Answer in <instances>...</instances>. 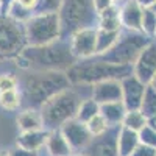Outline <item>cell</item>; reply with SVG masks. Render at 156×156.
Listing matches in <instances>:
<instances>
[{
    "label": "cell",
    "instance_id": "6da1fadb",
    "mask_svg": "<svg viewBox=\"0 0 156 156\" xmlns=\"http://www.w3.org/2000/svg\"><path fill=\"white\" fill-rule=\"evenodd\" d=\"M17 66L22 69L41 70V72H67L76 58L72 55L69 41L59 39L41 47H27L16 58Z\"/></svg>",
    "mask_w": 156,
    "mask_h": 156
},
{
    "label": "cell",
    "instance_id": "7a4b0ae2",
    "mask_svg": "<svg viewBox=\"0 0 156 156\" xmlns=\"http://www.w3.org/2000/svg\"><path fill=\"white\" fill-rule=\"evenodd\" d=\"M72 84L66 72H41L31 70L22 80L20 95L22 106L41 109L56 94L69 89Z\"/></svg>",
    "mask_w": 156,
    "mask_h": 156
},
{
    "label": "cell",
    "instance_id": "3957f363",
    "mask_svg": "<svg viewBox=\"0 0 156 156\" xmlns=\"http://www.w3.org/2000/svg\"><path fill=\"white\" fill-rule=\"evenodd\" d=\"M134 73L133 66H115L101 61L100 58L94 56L90 59H81L76 61L73 66L66 72L70 84H89L94 86L100 81L106 80H119Z\"/></svg>",
    "mask_w": 156,
    "mask_h": 156
},
{
    "label": "cell",
    "instance_id": "277c9868",
    "mask_svg": "<svg viewBox=\"0 0 156 156\" xmlns=\"http://www.w3.org/2000/svg\"><path fill=\"white\" fill-rule=\"evenodd\" d=\"M80 103H81L80 94L76 90H73L72 87L56 94L55 97H51L39 109L42 115L44 129L55 131V129H59L67 120L75 119Z\"/></svg>",
    "mask_w": 156,
    "mask_h": 156
},
{
    "label": "cell",
    "instance_id": "5b68a950",
    "mask_svg": "<svg viewBox=\"0 0 156 156\" xmlns=\"http://www.w3.org/2000/svg\"><path fill=\"white\" fill-rule=\"evenodd\" d=\"M148 44H151V41L147 34L126 30L125 33H120L111 50L97 58L109 64H115V66H134L140 51Z\"/></svg>",
    "mask_w": 156,
    "mask_h": 156
},
{
    "label": "cell",
    "instance_id": "8992f818",
    "mask_svg": "<svg viewBox=\"0 0 156 156\" xmlns=\"http://www.w3.org/2000/svg\"><path fill=\"white\" fill-rule=\"evenodd\" d=\"M23 25L30 47H41L56 42L62 34L59 12H34Z\"/></svg>",
    "mask_w": 156,
    "mask_h": 156
},
{
    "label": "cell",
    "instance_id": "52a82bcc",
    "mask_svg": "<svg viewBox=\"0 0 156 156\" xmlns=\"http://www.w3.org/2000/svg\"><path fill=\"white\" fill-rule=\"evenodd\" d=\"M61 17V39L72 36L76 30L84 27H97V14L92 6V0H64L59 11Z\"/></svg>",
    "mask_w": 156,
    "mask_h": 156
},
{
    "label": "cell",
    "instance_id": "ba28073f",
    "mask_svg": "<svg viewBox=\"0 0 156 156\" xmlns=\"http://www.w3.org/2000/svg\"><path fill=\"white\" fill-rule=\"evenodd\" d=\"M27 47L25 25L0 14V58H17Z\"/></svg>",
    "mask_w": 156,
    "mask_h": 156
},
{
    "label": "cell",
    "instance_id": "9c48e42d",
    "mask_svg": "<svg viewBox=\"0 0 156 156\" xmlns=\"http://www.w3.org/2000/svg\"><path fill=\"white\" fill-rule=\"evenodd\" d=\"M69 45L76 61L97 56V27H84L76 30L70 36Z\"/></svg>",
    "mask_w": 156,
    "mask_h": 156
},
{
    "label": "cell",
    "instance_id": "30bf717a",
    "mask_svg": "<svg viewBox=\"0 0 156 156\" xmlns=\"http://www.w3.org/2000/svg\"><path fill=\"white\" fill-rule=\"evenodd\" d=\"M120 126H109V129L98 137H92L90 144L86 147L87 156H119L117 137Z\"/></svg>",
    "mask_w": 156,
    "mask_h": 156
},
{
    "label": "cell",
    "instance_id": "8fae6325",
    "mask_svg": "<svg viewBox=\"0 0 156 156\" xmlns=\"http://www.w3.org/2000/svg\"><path fill=\"white\" fill-rule=\"evenodd\" d=\"M120 86H122V101H123L126 111L140 109L147 84H144L133 73V75L123 78V80L120 81Z\"/></svg>",
    "mask_w": 156,
    "mask_h": 156
},
{
    "label": "cell",
    "instance_id": "7c38bea8",
    "mask_svg": "<svg viewBox=\"0 0 156 156\" xmlns=\"http://www.w3.org/2000/svg\"><path fill=\"white\" fill-rule=\"evenodd\" d=\"M59 131L66 137V140L69 142V145L72 147L73 151L75 150H86V147L92 140V136H90L86 123L76 120V119L67 120L59 128Z\"/></svg>",
    "mask_w": 156,
    "mask_h": 156
},
{
    "label": "cell",
    "instance_id": "4fadbf2b",
    "mask_svg": "<svg viewBox=\"0 0 156 156\" xmlns=\"http://www.w3.org/2000/svg\"><path fill=\"white\" fill-rule=\"evenodd\" d=\"M133 67H134V75L144 84L148 86L156 75V44L151 42L140 51Z\"/></svg>",
    "mask_w": 156,
    "mask_h": 156
},
{
    "label": "cell",
    "instance_id": "5bb4252c",
    "mask_svg": "<svg viewBox=\"0 0 156 156\" xmlns=\"http://www.w3.org/2000/svg\"><path fill=\"white\" fill-rule=\"evenodd\" d=\"M92 87V98L98 105H105V103H112V101H122V86L119 80H106L100 81Z\"/></svg>",
    "mask_w": 156,
    "mask_h": 156
},
{
    "label": "cell",
    "instance_id": "9a60e30c",
    "mask_svg": "<svg viewBox=\"0 0 156 156\" xmlns=\"http://www.w3.org/2000/svg\"><path fill=\"white\" fill-rule=\"evenodd\" d=\"M142 8L134 0H126L120 6V22L122 27H125L128 31H137L142 33Z\"/></svg>",
    "mask_w": 156,
    "mask_h": 156
},
{
    "label": "cell",
    "instance_id": "2e32d148",
    "mask_svg": "<svg viewBox=\"0 0 156 156\" xmlns=\"http://www.w3.org/2000/svg\"><path fill=\"white\" fill-rule=\"evenodd\" d=\"M97 28L105 31H122L120 22V6L114 3L108 9H105L101 14L97 16Z\"/></svg>",
    "mask_w": 156,
    "mask_h": 156
},
{
    "label": "cell",
    "instance_id": "e0dca14e",
    "mask_svg": "<svg viewBox=\"0 0 156 156\" xmlns=\"http://www.w3.org/2000/svg\"><path fill=\"white\" fill-rule=\"evenodd\" d=\"M47 129H37V131H27V133H20L17 137V147L28 150V151H36L41 150L48 137Z\"/></svg>",
    "mask_w": 156,
    "mask_h": 156
},
{
    "label": "cell",
    "instance_id": "ac0fdd59",
    "mask_svg": "<svg viewBox=\"0 0 156 156\" xmlns=\"http://www.w3.org/2000/svg\"><path fill=\"white\" fill-rule=\"evenodd\" d=\"M17 125H19V128H20L22 133L44 129L41 111L34 109V108H25V109L20 111V114L17 115Z\"/></svg>",
    "mask_w": 156,
    "mask_h": 156
},
{
    "label": "cell",
    "instance_id": "d6986e66",
    "mask_svg": "<svg viewBox=\"0 0 156 156\" xmlns=\"http://www.w3.org/2000/svg\"><path fill=\"white\" fill-rule=\"evenodd\" d=\"M45 147H47V151L50 156H72V151H73L59 129H55V131L48 133Z\"/></svg>",
    "mask_w": 156,
    "mask_h": 156
},
{
    "label": "cell",
    "instance_id": "ffe728a7",
    "mask_svg": "<svg viewBox=\"0 0 156 156\" xmlns=\"http://www.w3.org/2000/svg\"><path fill=\"white\" fill-rule=\"evenodd\" d=\"M140 144L139 133L128 129L125 126H120L119 137H117V148H119V156H131V153L137 148Z\"/></svg>",
    "mask_w": 156,
    "mask_h": 156
},
{
    "label": "cell",
    "instance_id": "44dd1931",
    "mask_svg": "<svg viewBox=\"0 0 156 156\" xmlns=\"http://www.w3.org/2000/svg\"><path fill=\"white\" fill-rule=\"evenodd\" d=\"M100 114L105 117L109 126H122L123 117L126 114V108L123 101H112V103H105L100 105Z\"/></svg>",
    "mask_w": 156,
    "mask_h": 156
},
{
    "label": "cell",
    "instance_id": "7402d4cb",
    "mask_svg": "<svg viewBox=\"0 0 156 156\" xmlns=\"http://www.w3.org/2000/svg\"><path fill=\"white\" fill-rule=\"evenodd\" d=\"M100 114V105L90 97V98H84L81 100L80 106H78V111H76V115L75 119L80 120L83 123H87L90 119H94L95 115Z\"/></svg>",
    "mask_w": 156,
    "mask_h": 156
},
{
    "label": "cell",
    "instance_id": "603a6c76",
    "mask_svg": "<svg viewBox=\"0 0 156 156\" xmlns=\"http://www.w3.org/2000/svg\"><path fill=\"white\" fill-rule=\"evenodd\" d=\"M122 31H105L97 28V56L106 53L112 48V45L117 42Z\"/></svg>",
    "mask_w": 156,
    "mask_h": 156
},
{
    "label": "cell",
    "instance_id": "cb8c5ba5",
    "mask_svg": "<svg viewBox=\"0 0 156 156\" xmlns=\"http://www.w3.org/2000/svg\"><path fill=\"white\" fill-rule=\"evenodd\" d=\"M148 125V119L142 114L139 109H134V111H126L125 117H123V122H122V126L128 128V129H133V131L139 133L144 126Z\"/></svg>",
    "mask_w": 156,
    "mask_h": 156
},
{
    "label": "cell",
    "instance_id": "d4e9b609",
    "mask_svg": "<svg viewBox=\"0 0 156 156\" xmlns=\"http://www.w3.org/2000/svg\"><path fill=\"white\" fill-rule=\"evenodd\" d=\"M0 106L6 111H17L22 106L20 90L14 89V90H8V92H2L0 94Z\"/></svg>",
    "mask_w": 156,
    "mask_h": 156
},
{
    "label": "cell",
    "instance_id": "484cf974",
    "mask_svg": "<svg viewBox=\"0 0 156 156\" xmlns=\"http://www.w3.org/2000/svg\"><path fill=\"white\" fill-rule=\"evenodd\" d=\"M142 114H144L147 119H151V117H156V90L148 84L144 94V100H142V105L139 109Z\"/></svg>",
    "mask_w": 156,
    "mask_h": 156
},
{
    "label": "cell",
    "instance_id": "4316f807",
    "mask_svg": "<svg viewBox=\"0 0 156 156\" xmlns=\"http://www.w3.org/2000/svg\"><path fill=\"white\" fill-rule=\"evenodd\" d=\"M33 14H34V12H31L30 9L23 8L22 5H19L16 0L12 2V5H11V6L8 8V11H6V16H8L9 19H12V20L19 22V23H27Z\"/></svg>",
    "mask_w": 156,
    "mask_h": 156
},
{
    "label": "cell",
    "instance_id": "83f0119b",
    "mask_svg": "<svg viewBox=\"0 0 156 156\" xmlns=\"http://www.w3.org/2000/svg\"><path fill=\"white\" fill-rule=\"evenodd\" d=\"M86 126H87V129H89V133H90V136H92V137H98L101 134H105L108 129H109L108 122L105 120V117H103L101 114L95 115L94 119H90L86 123Z\"/></svg>",
    "mask_w": 156,
    "mask_h": 156
},
{
    "label": "cell",
    "instance_id": "f1b7e54d",
    "mask_svg": "<svg viewBox=\"0 0 156 156\" xmlns=\"http://www.w3.org/2000/svg\"><path fill=\"white\" fill-rule=\"evenodd\" d=\"M142 33L148 37L154 36L156 33V14L150 8H144L142 12Z\"/></svg>",
    "mask_w": 156,
    "mask_h": 156
},
{
    "label": "cell",
    "instance_id": "f546056e",
    "mask_svg": "<svg viewBox=\"0 0 156 156\" xmlns=\"http://www.w3.org/2000/svg\"><path fill=\"white\" fill-rule=\"evenodd\" d=\"M36 12H59L64 0H37Z\"/></svg>",
    "mask_w": 156,
    "mask_h": 156
},
{
    "label": "cell",
    "instance_id": "4dcf8cb0",
    "mask_svg": "<svg viewBox=\"0 0 156 156\" xmlns=\"http://www.w3.org/2000/svg\"><path fill=\"white\" fill-rule=\"evenodd\" d=\"M19 86L17 76L12 73H0V94L8 92V90H14Z\"/></svg>",
    "mask_w": 156,
    "mask_h": 156
},
{
    "label": "cell",
    "instance_id": "1f68e13d",
    "mask_svg": "<svg viewBox=\"0 0 156 156\" xmlns=\"http://www.w3.org/2000/svg\"><path fill=\"white\" fill-rule=\"evenodd\" d=\"M139 140H140V144L156 148V131H154L150 125L144 126V128L139 131Z\"/></svg>",
    "mask_w": 156,
    "mask_h": 156
},
{
    "label": "cell",
    "instance_id": "d6a6232c",
    "mask_svg": "<svg viewBox=\"0 0 156 156\" xmlns=\"http://www.w3.org/2000/svg\"><path fill=\"white\" fill-rule=\"evenodd\" d=\"M131 156H156V148L144 145V144H139L137 148L131 153Z\"/></svg>",
    "mask_w": 156,
    "mask_h": 156
},
{
    "label": "cell",
    "instance_id": "836d02e7",
    "mask_svg": "<svg viewBox=\"0 0 156 156\" xmlns=\"http://www.w3.org/2000/svg\"><path fill=\"white\" fill-rule=\"evenodd\" d=\"M114 3L111 2V0H92V6H94V11L95 14H101L105 9H108L109 6H112Z\"/></svg>",
    "mask_w": 156,
    "mask_h": 156
},
{
    "label": "cell",
    "instance_id": "e575fe53",
    "mask_svg": "<svg viewBox=\"0 0 156 156\" xmlns=\"http://www.w3.org/2000/svg\"><path fill=\"white\" fill-rule=\"evenodd\" d=\"M9 156H37L36 151H28V150H23L20 147H14L9 150Z\"/></svg>",
    "mask_w": 156,
    "mask_h": 156
},
{
    "label": "cell",
    "instance_id": "d590c367",
    "mask_svg": "<svg viewBox=\"0 0 156 156\" xmlns=\"http://www.w3.org/2000/svg\"><path fill=\"white\" fill-rule=\"evenodd\" d=\"M16 2L19 3V5H22L23 8H27V9H30L31 12H36V9H37V0H16Z\"/></svg>",
    "mask_w": 156,
    "mask_h": 156
},
{
    "label": "cell",
    "instance_id": "8d00e7d4",
    "mask_svg": "<svg viewBox=\"0 0 156 156\" xmlns=\"http://www.w3.org/2000/svg\"><path fill=\"white\" fill-rule=\"evenodd\" d=\"M12 2H14V0H0V14L6 16V11L12 5Z\"/></svg>",
    "mask_w": 156,
    "mask_h": 156
},
{
    "label": "cell",
    "instance_id": "74e56055",
    "mask_svg": "<svg viewBox=\"0 0 156 156\" xmlns=\"http://www.w3.org/2000/svg\"><path fill=\"white\" fill-rule=\"evenodd\" d=\"M134 2H137L142 8H150L151 5L156 3V0H134Z\"/></svg>",
    "mask_w": 156,
    "mask_h": 156
},
{
    "label": "cell",
    "instance_id": "f35d334b",
    "mask_svg": "<svg viewBox=\"0 0 156 156\" xmlns=\"http://www.w3.org/2000/svg\"><path fill=\"white\" fill-rule=\"evenodd\" d=\"M148 125L156 131V117H151V119H148Z\"/></svg>",
    "mask_w": 156,
    "mask_h": 156
},
{
    "label": "cell",
    "instance_id": "ab89813d",
    "mask_svg": "<svg viewBox=\"0 0 156 156\" xmlns=\"http://www.w3.org/2000/svg\"><path fill=\"white\" fill-rule=\"evenodd\" d=\"M0 156H9V150H0Z\"/></svg>",
    "mask_w": 156,
    "mask_h": 156
},
{
    "label": "cell",
    "instance_id": "60d3db41",
    "mask_svg": "<svg viewBox=\"0 0 156 156\" xmlns=\"http://www.w3.org/2000/svg\"><path fill=\"white\" fill-rule=\"evenodd\" d=\"M150 86L156 90V75H154V78H153V80H151V83H150Z\"/></svg>",
    "mask_w": 156,
    "mask_h": 156
},
{
    "label": "cell",
    "instance_id": "b9f144b4",
    "mask_svg": "<svg viewBox=\"0 0 156 156\" xmlns=\"http://www.w3.org/2000/svg\"><path fill=\"white\" fill-rule=\"evenodd\" d=\"M150 9H151V11L154 12V14H156V3H154V5H151V6H150Z\"/></svg>",
    "mask_w": 156,
    "mask_h": 156
},
{
    "label": "cell",
    "instance_id": "7bdbcfd3",
    "mask_svg": "<svg viewBox=\"0 0 156 156\" xmlns=\"http://www.w3.org/2000/svg\"><path fill=\"white\" fill-rule=\"evenodd\" d=\"M111 2H112V3H119V2H120V0H111Z\"/></svg>",
    "mask_w": 156,
    "mask_h": 156
},
{
    "label": "cell",
    "instance_id": "ee69618b",
    "mask_svg": "<svg viewBox=\"0 0 156 156\" xmlns=\"http://www.w3.org/2000/svg\"><path fill=\"white\" fill-rule=\"evenodd\" d=\"M72 156H87V154L84 153V154H72Z\"/></svg>",
    "mask_w": 156,
    "mask_h": 156
},
{
    "label": "cell",
    "instance_id": "f6af8a7d",
    "mask_svg": "<svg viewBox=\"0 0 156 156\" xmlns=\"http://www.w3.org/2000/svg\"><path fill=\"white\" fill-rule=\"evenodd\" d=\"M154 36H156V33H154Z\"/></svg>",
    "mask_w": 156,
    "mask_h": 156
}]
</instances>
